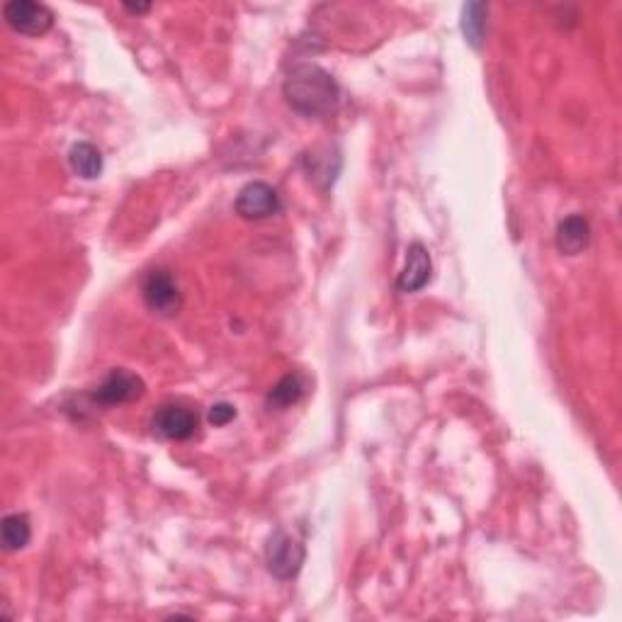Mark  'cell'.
<instances>
[{
	"label": "cell",
	"instance_id": "8992f818",
	"mask_svg": "<svg viewBox=\"0 0 622 622\" xmlns=\"http://www.w3.org/2000/svg\"><path fill=\"white\" fill-rule=\"evenodd\" d=\"M144 392H146V384L139 375L124 370V367H117V370H112L110 375H107L105 380L95 387V392L90 394V399H93L95 404H103V406H120V404H132V401L141 399L144 397Z\"/></svg>",
	"mask_w": 622,
	"mask_h": 622
},
{
	"label": "cell",
	"instance_id": "7c38bea8",
	"mask_svg": "<svg viewBox=\"0 0 622 622\" xmlns=\"http://www.w3.org/2000/svg\"><path fill=\"white\" fill-rule=\"evenodd\" d=\"M304 380L299 375H285L280 382L270 389L268 404L275 409H287V406L297 404L304 397Z\"/></svg>",
	"mask_w": 622,
	"mask_h": 622
},
{
	"label": "cell",
	"instance_id": "5b68a950",
	"mask_svg": "<svg viewBox=\"0 0 622 622\" xmlns=\"http://www.w3.org/2000/svg\"><path fill=\"white\" fill-rule=\"evenodd\" d=\"M236 214L248 222H260V219L275 217L282 212V200L277 195L273 185L263 183V180H253V183L243 185L236 195L234 202Z\"/></svg>",
	"mask_w": 622,
	"mask_h": 622
},
{
	"label": "cell",
	"instance_id": "5bb4252c",
	"mask_svg": "<svg viewBox=\"0 0 622 622\" xmlns=\"http://www.w3.org/2000/svg\"><path fill=\"white\" fill-rule=\"evenodd\" d=\"M207 418H209V423H212V426L224 428L236 418V409L231 404H226V401H219V404H214L212 409H209Z\"/></svg>",
	"mask_w": 622,
	"mask_h": 622
},
{
	"label": "cell",
	"instance_id": "6da1fadb",
	"mask_svg": "<svg viewBox=\"0 0 622 622\" xmlns=\"http://www.w3.org/2000/svg\"><path fill=\"white\" fill-rule=\"evenodd\" d=\"M287 105L304 117H326L341 103V86L316 64H297L282 83Z\"/></svg>",
	"mask_w": 622,
	"mask_h": 622
},
{
	"label": "cell",
	"instance_id": "52a82bcc",
	"mask_svg": "<svg viewBox=\"0 0 622 622\" xmlns=\"http://www.w3.org/2000/svg\"><path fill=\"white\" fill-rule=\"evenodd\" d=\"M154 431L166 440H188L195 435L200 426V416L195 409L180 404V401H168L158 406L154 414Z\"/></svg>",
	"mask_w": 622,
	"mask_h": 622
},
{
	"label": "cell",
	"instance_id": "277c9868",
	"mask_svg": "<svg viewBox=\"0 0 622 622\" xmlns=\"http://www.w3.org/2000/svg\"><path fill=\"white\" fill-rule=\"evenodd\" d=\"M3 18L15 32L27 37H42L54 27V13L35 0H10L3 5Z\"/></svg>",
	"mask_w": 622,
	"mask_h": 622
},
{
	"label": "cell",
	"instance_id": "4fadbf2b",
	"mask_svg": "<svg viewBox=\"0 0 622 622\" xmlns=\"http://www.w3.org/2000/svg\"><path fill=\"white\" fill-rule=\"evenodd\" d=\"M462 32H465L467 42L474 49L482 47V39L486 32V5L482 3H469L462 10Z\"/></svg>",
	"mask_w": 622,
	"mask_h": 622
},
{
	"label": "cell",
	"instance_id": "9a60e30c",
	"mask_svg": "<svg viewBox=\"0 0 622 622\" xmlns=\"http://www.w3.org/2000/svg\"><path fill=\"white\" fill-rule=\"evenodd\" d=\"M124 10L132 15H144L151 10V3H124Z\"/></svg>",
	"mask_w": 622,
	"mask_h": 622
},
{
	"label": "cell",
	"instance_id": "30bf717a",
	"mask_svg": "<svg viewBox=\"0 0 622 622\" xmlns=\"http://www.w3.org/2000/svg\"><path fill=\"white\" fill-rule=\"evenodd\" d=\"M69 163L71 171L81 175L83 180H95L103 173V154H100L98 146H93L90 141H78L71 146L69 151Z\"/></svg>",
	"mask_w": 622,
	"mask_h": 622
},
{
	"label": "cell",
	"instance_id": "8fae6325",
	"mask_svg": "<svg viewBox=\"0 0 622 622\" xmlns=\"http://www.w3.org/2000/svg\"><path fill=\"white\" fill-rule=\"evenodd\" d=\"M0 533H3V547L8 552H18L22 547H27V542L32 540V523L25 513H10L3 518L0 525Z\"/></svg>",
	"mask_w": 622,
	"mask_h": 622
},
{
	"label": "cell",
	"instance_id": "3957f363",
	"mask_svg": "<svg viewBox=\"0 0 622 622\" xmlns=\"http://www.w3.org/2000/svg\"><path fill=\"white\" fill-rule=\"evenodd\" d=\"M141 297L146 307L158 316H175L183 309V292L171 270H151L141 285Z\"/></svg>",
	"mask_w": 622,
	"mask_h": 622
},
{
	"label": "cell",
	"instance_id": "ba28073f",
	"mask_svg": "<svg viewBox=\"0 0 622 622\" xmlns=\"http://www.w3.org/2000/svg\"><path fill=\"white\" fill-rule=\"evenodd\" d=\"M433 273V263H431V253L423 243H411L409 251H406V265L401 270L397 287L399 292H418L428 285Z\"/></svg>",
	"mask_w": 622,
	"mask_h": 622
},
{
	"label": "cell",
	"instance_id": "9c48e42d",
	"mask_svg": "<svg viewBox=\"0 0 622 622\" xmlns=\"http://www.w3.org/2000/svg\"><path fill=\"white\" fill-rule=\"evenodd\" d=\"M554 241H557V248L564 256H579L591 241V224L581 214H571V217L559 222Z\"/></svg>",
	"mask_w": 622,
	"mask_h": 622
},
{
	"label": "cell",
	"instance_id": "7a4b0ae2",
	"mask_svg": "<svg viewBox=\"0 0 622 622\" xmlns=\"http://www.w3.org/2000/svg\"><path fill=\"white\" fill-rule=\"evenodd\" d=\"M304 557H307V550L302 542L285 530H275L265 545V564H268L270 574L280 581L294 579L302 571Z\"/></svg>",
	"mask_w": 622,
	"mask_h": 622
}]
</instances>
